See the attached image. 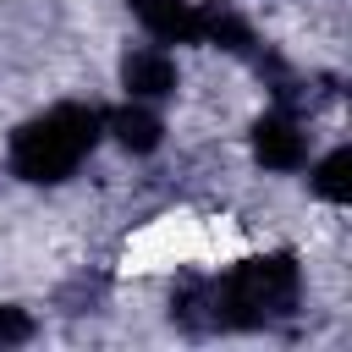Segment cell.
<instances>
[{
	"instance_id": "7a4b0ae2",
	"label": "cell",
	"mask_w": 352,
	"mask_h": 352,
	"mask_svg": "<svg viewBox=\"0 0 352 352\" xmlns=\"http://www.w3.org/2000/svg\"><path fill=\"white\" fill-rule=\"evenodd\" d=\"M248 148H253V165L270 170V176H297L308 160H314V116L292 110V104H270L253 132H248Z\"/></svg>"
},
{
	"instance_id": "5b68a950",
	"label": "cell",
	"mask_w": 352,
	"mask_h": 352,
	"mask_svg": "<svg viewBox=\"0 0 352 352\" xmlns=\"http://www.w3.org/2000/svg\"><path fill=\"white\" fill-rule=\"evenodd\" d=\"M346 165H352V154H346V143H336V148H324V154H314L302 170H308V192L324 204V209H346Z\"/></svg>"
},
{
	"instance_id": "3957f363",
	"label": "cell",
	"mask_w": 352,
	"mask_h": 352,
	"mask_svg": "<svg viewBox=\"0 0 352 352\" xmlns=\"http://www.w3.org/2000/svg\"><path fill=\"white\" fill-rule=\"evenodd\" d=\"M116 77H121V94L138 99V104H165L182 94V60L170 44H132L121 60H116Z\"/></svg>"
},
{
	"instance_id": "6da1fadb",
	"label": "cell",
	"mask_w": 352,
	"mask_h": 352,
	"mask_svg": "<svg viewBox=\"0 0 352 352\" xmlns=\"http://www.w3.org/2000/svg\"><path fill=\"white\" fill-rule=\"evenodd\" d=\"M99 143H104L99 104L60 99V104L28 116L22 126H11V138H6V170L16 182H33V187H60V182H72L94 160Z\"/></svg>"
},
{
	"instance_id": "277c9868",
	"label": "cell",
	"mask_w": 352,
	"mask_h": 352,
	"mask_svg": "<svg viewBox=\"0 0 352 352\" xmlns=\"http://www.w3.org/2000/svg\"><path fill=\"white\" fill-rule=\"evenodd\" d=\"M99 121H104V143H116V148H121V154H132V160H148V154H160V148H165V121H160V110H154V104L121 99V104L99 110Z\"/></svg>"
},
{
	"instance_id": "8992f818",
	"label": "cell",
	"mask_w": 352,
	"mask_h": 352,
	"mask_svg": "<svg viewBox=\"0 0 352 352\" xmlns=\"http://www.w3.org/2000/svg\"><path fill=\"white\" fill-rule=\"evenodd\" d=\"M33 336H38V319L28 308H16V302H0V346H22Z\"/></svg>"
}]
</instances>
